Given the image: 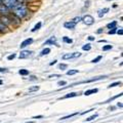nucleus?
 Instances as JSON below:
<instances>
[{"label":"nucleus","mask_w":123,"mask_h":123,"mask_svg":"<svg viewBox=\"0 0 123 123\" xmlns=\"http://www.w3.org/2000/svg\"><path fill=\"white\" fill-rule=\"evenodd\" d=\"M55 64H56V61H53V62H51V63L49 64V65H50V66H52V65H55Z\"/></svg>","instance_id":"58836bf2"},{"label":"nucleus","mask_w":123,"mask_h":123,"mask_svg":"<svg viewBox=\"0 0 123 123\" xmlns=\"http://www.w3.org/2000/svg\"><path fill=\"white\" fill-rule=\"evenodd\" d=\"M55 43H56V38H55V36H52V37H50L47 41L45 42L44 45H45V44H52V45H53V44H55Z\"/></svg>","instance_id":"0eeeda50"},{"label":"nucleus","mask_w":123,"mask_h":123,"mask_svg":"<svg viewBox=\"0 0 123 123\" xmlns=\"http://www.w3.org/2000/svg\"><path fill=\"white\" fill-rule=\"evenodd\" d=\"M7 11H8V8H7L6 6H4L3 4H0V12L1 13H7Z\"/></svg>","instance_id":"9d476101"},{"label":"nucleus","mask_w":123,"mask_h":123,"mask_svg":"<svg viewBox=\"0 0 123 123\" xmlns=\"http://www.w3.org/2000/svg\"><path fill=\"white\" fill-rule=\"evenodd\" d=\"M27 12H28V10H27V7L24 4H20V3H18L13 8V13H14V15H17L18 18H23L24 17H26Z\"/></svg>","instance_id":"f257e3e1"},{"label":"nucleus","mask_w":123,"mask_h":123,"mask_svg":"<svg viewBox=\"0 0 123 123\" xmlns=\"http://www.w3.org/2000/svg\"><path fill=\"white\" fill-rule=\"evenodd\" d=\"M81 21L84 23L85 25H88V26H90V25H92L94 23V18L91 17V15H89V14H86L85 17H83V18H81Z\"/></svg>","instance_id":"7ed1b4c3"},{"label":"nucleus","mask_w":123,"mask_h":123,"mask_svg":"<svg viewBox=\"0 0 123 123\" xmlns=\"http://www.w3.org/2000/svg\"><path fill=\"white\" fill-rule=\"evenodd\" d=\"M97 117H98V114H94V115H92V116H90L89 118H87L85 121H92V120H94Z\"/></svg>","instance_id":"b1692460"},{"label":"nucleus","mask_w":123,"mask_h":123,"mask_svg":"<svg viewBox=\"0 0 123 123\" xmlns=\"http://www.w3.org/2000/svg\"><path fill=\"white\" fill-rule=\"evenodd\" d=\"M116 29H117L116 27H115V28H112V30H110L108 33H109V34H114V33H116V31H117Z\"/></svg>","instance_id":"7c9ffc66"},{"label":"nucleus","mask_w":123,"mask_h":123,"mask_svg":"<svg viewBox=\"0 0 123 123\" xmlns=\"http://www.w3.org/2000/svg\"><path fill=\"white\" fill-rule=\"evenodd\" d=\"M4 29H5V25L3 24L1 21H0V31H1V32H3V31H4Z\"/></svg>","instance_id":"bb28decb"},{"label":"nucleus","mask_w":123,"mask_h":123,"mask_svg":"<svg viewBox=\"0 0 123 123\" xmlns=\"http://www.w3.org/2000/svg\"><path fill=\"white\" fill-rule=\"evenodd\" d=\"M77 95V92H71V93H68V94H66L65 97L63 98H74V97H76Z\"/></svg>","instance_id":"2eb2a0df"},{"label":"nucleus","mask_w":123,"mask_h":123,"mask_svg":"<svg viewBox=\"0 0 123 123\" xmlns=\"http://www.w3.org/2000/svg\"><path fill=\"white\" fill-rule=\"evenodd\" d=\"M0 72H2V73H6V72H7V69H5V68H0Z\"/></svg>","instance_id":"f704fd0d"},{"label":"nucleus","mask_w":123,"mask_h":123,"mask_svg":"<svg viewBox=\"0 0 123 123\" xmlns=\"http://www.w3.org/2000/svg\"><path fill=\"white\" fill-rule=\"evenodd\" d=\"M80 21H81V17H76V18H74V20H73V22H74L75 24H77V23L80 22Z\"/></svg>","instance_id":"c85d7f7f"},{"label":"nucleus","mask_w":123,"mask_h":123,"mask_svg":"<svg viewBox=\"0 0 123 123\" xmlns=\"http://www.w3.org/2000/svg\"><path fill=\"white\" fill-rule=\"evenodd\" d=\"M103 32V29H99V30H98V33H102Z\"/></svg>","instance_id":"79ce46f5"},{"label":"nucleus","mask_w":123,"mask_h":123,"mask_svg":"<svg viewBox=\"0 0 123 123\" xmlns=\"http://www.w3.org/2000/svg\"><path fill=\"white\" fill-rule=\"evenodd\" d=\"M61 77V75H59V74H55V75H50L48 77V78H51V79H55V78H60Z\"/></svg>","instance_id":"cd10ccee"},{"label":"nucleus","mask_w":123,"mask_h":123,"mask_svg":"<svg viewBox=\"0 0 123 123\" xmlns=\"http://www.w3.org/2000/svg\"><path fill=\"white\" fill-rule=\"evenodd\" d=\"M98 92V89L97 88H92V89H89V90H86L84 92V95H90V94H93V93H97Z\"/></svg>","instance_id":"6e6552de"},{"label":"nucleus","mask_w":123,"mask_h":123,"mask_svg":"<svg viewBox=\"0 0 123 123\" xmlns=\"http://www.w3.org/2000/svg\"><path fill=\"white\" fill-rule=\"evenodd\" d=\"M66 84H67L66 81H60L59 83H57V85L59 86H64V85H66Z\"/></svg>","instance_id":"2f4dec72"},{"label":"nucleus","mask_w":123,"mask_h":123,"mask_svg":"<svg viewBox=\"0 0 123 123\" xmlns=\"http://www.w3.org/2000/svg\"><path fill=\"white\" fill-rule=\"evenodd\" d=\"M39 86H33V87H30L29 88V91L30 92H32V91H37V90H39Z\"/></svg>","instance_id":"4be33fe9"},{"label":"nucleus","mask_w":123,"mask_h":123,"mask_svg":"<svg viewBox=\"0 0 123 123\" xmlns=\"http://www.w3.org/2000/svg\"><path fill=\"white\" fill-rule=\"evenodd\" d=\"M77 73H78V70H70V71H68V72H67V75L71 76V75H75V74H77Z\"/></svg>","instance_id":"6ab92c4d"},{"label":"nucleus","mask_w":123,"mask_h":123,"mask_svg":"<svg viewBox=\"0 0 123 123\" xmlns=\"http://www.w3.org/2000/svg\"><path fill=\"white\" fill-rule=\"evenodd\" d=\"M118 85H121V82H120V81H118V82H115V83L110 84V86H108V87L111 88V87H115V86H118Z\"/></svg>","instance_id":"393cba45"},{"label":"nucleus","mask_w":123,"mask_h":123,"mask_svg":"<svg viewBox=\"0 0 123 123\" xmlns=\"http://www.w3.org/2000/svg\"><path fill=\"white\" fill-rule=\"evenodd\" d=\"M59 68L61 69V70H66V69L68 68V66H67L66 64H61L60 66H59Z\"/></svg>","instance_id":"a878e982"},{"label":"nucleus","mask_w":123,"mask_h":123,"mask_svg":"<svg viewBox=\"0 0 123 123\" xmlns=\"http://www.w3.org/2000/svg\"><path fill=\"white\" fill-rule=\"evenodd\" d=\"M88 40L93 41V40H94V37H92V36H88Z\"/></svg>","instance_id":"e433bc0d"},{"label":"nucleus","mask_w":123,"mask_h":123,"mask_svg":"<svg viewBox=\"0 0 123 123\" xmlns=\"http://www.w3.org/2000/svg\"><path fill=\"white\" fill-rule=\"evenodd\" d=\"M33 42V39L32 38H28V39H26V40H24L21 43V48H24V47H26V46H28V45H30L31 43Z\"/></svg>","instance_id":"423d86ee"},{"label":"nucleus","mask_w":123,"mask_h":123,"mask_svg":"<svg viewBox=\"0 0 123 123\" xmlns=\"http://www.w3.org/2000/svg\"><path fill=\"white\" fill-rule=\"evenodd\" d=\"M14 57H15V55H14V53H13V55H8V56H7V60H13L14 59Z\"/></svg>","instance_id":"473e14b6"},{"label":"nucleus","mask_w":123,"mask_h":123,"mask_svg":"<svg viewBox=\"0 0 123 123\" xmlns=\"http://www.w3.org/2000/svg\"><path fill=\"white\" fill-rule=\"evenodd\" d=\"M116 32L119 34V35H122V34H123V31H122V28H120V29H119L118 31H116Z\"/></svg>","instance_id":"72a5a7b5"},{"label":"nucleus","mask_w":123,"mask_h":123,"mask_svg":"<svg viewBox=\"0 0 123 123\" xmlns=\"http://www.w3.org/2000/svg\"><path fill=\"white\" fill-rule=\"evenodd\" d=\"M107 1H111V0H107Z\"/></svg>","instance_id":"a18cd8bd"},{"label":"nucleus","mask_w":123,"mask_h":123,"mask_svg":"<svg viewBox=\"0 0 123 123\" xmlns=\"http://www.w3.org/2000/svg\"><path fill=\"white\" fill-rule=\"evenodd\" d=\"M2 83H3V81H2V80H0V85H1Z\"/></svg>","instance_id":"37998d69"},{"label":"nucleus","mask_w":123,"mask_h":123,"mask_svg":"<svg viewBox=\"0 0 123 123\" xmlns=\"http://www.w3.org/2000/svg\"><path fill=\"white\" fill-rule=\"evenodd\" d=\"M30 80H36V77L35 76H31L30 77Z\"/></svg>","instance_id":"4c0bfd02"},{"label":"nucleus","mask_w":123,"mask_h":123,"mask_svg":"<svg viewBox=\"0 0 123 123\" xmlns=\"http://www.w3.org/2000/svg\"><path fill=\"white\" fill-rule=\"evenodd\" d=\"M112 47H113L112 45H105V46H103V50L107 51V50H109V49H112Z\"/></svg>","instance_id":"5701e85b"},{"label":"nucleus","mask_w":123,"mask_h":123,"mask_svg":"<svg viewBox=\"0 0 123 123\" xmlns=\"http://www.w3.org/2000/svg\"><path fill=\"white\" fill-rule=\"evenodd\" d=\"M102 57H103L102 55H98V56H97V57H95V59H93V60L91 61V63H93V64H94V63H98V62L102 60Z\"/></svg>","instance_id":"aec40b11"},{"label":"nucleus","mask_w":123,"mask_h":123,"mask_svg":"<svg viewBox=\"0 0 123 123\" xmlns=\"http://www.w3.org/2000/svg\"><path fill=\"white\" fill-rule=\"evenodd\" d=\"M116 25H117V22L114 21V22H112V23H110V24H108V25H107V28H108V29H112V28H115V27H116Z\"/></svg>","instance_id":"ddd939ff"},{"label":"nucleus","mask_w":123,"mask_h":123,"mask_svg":"<svg viewBox=\"0 0 123 123\" xmlns=\"http://www.w3.org/2000/svg\"><path fill=\"white\" fill-rule=\"evenodd\" d=\"M49 52H50V49H49V48H44L43 50H42V51L40 52V55H41V56L46 55H48Z\"/></svg>","instance_id":"f8f14e48"},{"label":"nucleus","mask_w":123,"mask_h":123,"mask_svg":"<svg viewBox=\"0 0 123 123\" xmlns=\"http://www.w3.org/2000/svg\"><path fill=\"white\" fill-rule=\"evenodd\" d=\"M109 11V8H103V9H99L98 11V15L99 18H102V17H104V14H105L106 12H108Z\"/></svg>","instance_id":"1a4fd4ad"},{"label":"nucleus","mask_w":123,"mask_h":123,"mask_svg":"<svg viewBox=\"0 0 123 123\" xmlns=\"http://www.w3.org/2000/svg\"><path fill=\"white\" fill-rule=\"evenodd\" d=\"M32 55H33V51L31 50H23L20 53V59H27V57L31 56Z\"/></svg>","instance_id":"20e7f679"},{"label":"nucleus","mask_w":123,"mask_h":123,"mask_svg":"<svg viewBox=\"0 0 123 123\" xmlns=\"http://www.w3.org/2000/svg\"><path fill=\"white\" fill-rule=\"evenodd\" d=\"M42 117H43V116H42V115H40V116H35V117H34V119H37V118H42Z\"/></svg>","instance_id":"a19ab883"},{"label":"nucleus","mask_w":123,"mask_h":123,"mask_svg":"<svg viewBox=\"0 0 123 123\" xmlns=\"http://www.w3.org/2000/svg\"><path fill=\"white\" fill-rule=\"evenodd\" d=\"M1 3L9 9H13L15 6L18 4V0H1Z\"/></svg>","instance_id":"f03ea898"},{"label":"nucleus","mask_w":123,"mask_h":123,"mask_svg":"<svg viewBox=\"0 0 123 123\" xmlns=\"http://www.w3.org/2000/svg\"><path fill=\"white\" fill-rule=\"evenodd\" d=\"M64 26H65V28L66 29H74L75 28V26H76V24L73 21H70V22H66L64 24Z\"/></svg>","instance_id":"39448f33"},{"label":"nucleus","mask_w":123,"mask_h":123,"mask_svg":"<svg viewBox=\"0 0 123 123\" xmlns=\"http://www.w3.org/2000/svg\"><path fill=\"white\" fill-rule=\"evenodd\" d=\"M18 73H20V75L25 76V75H28L29 74V71L28 70H25V69H22V70L18 71Z\"/></svg>","instance_id":"f3484780"},{"label":"nucleus","mask_w":123,"mask_h":123,"mask_svg":"<svg viewBox=\"0 0 123 123\" xmlns=\"http://www.w3.org/2000/svg\"><path fill=\"white\" fill-rule=\"evenodd\" d=\"M40 28H41V23L39 22V23H38V24H37V25H36V26L32 29V32H36V31H37V30H39Z\"/></svg>","instance_id":"a211bd4d"},{"label":"nucleus","mask_w":123,"mask_h":123,"mask_svg":"<svg viewBox=\"0 0 123 123\" xmlns=\"http://www.w3.org/2000/svg\"><path fill=\"white\" fill-rule=\"evenodd\" d=\"M63 60H70V59H73V53H66L62 56Z\"/></svg>","instance_id":"9b49d317"},{"label":"nucleus","mask_w":123,"mask_h":123,"mask_svg":"<svg viewBox=\"0 0 123 123\" xmlns=\"http://www.w3.org/2000/svg\"><path fill=\"white\" fill-rule=\"evenodd\" d=\"M63 41L65 42V43H69V44H71L72 42H73V40H72V39H70V38H68L67 36L63 37Z\"/></svg>","instance_id":"dca6fc26"},{"label":"nucleus","mask_w":123,"mask_h":123,"mask_svg":"<svg viewBox=\"0 0 123 123\" xmlns=\"http://www.w3.org/2000/svg\"><path fill=\"white\" fill-rule=\"evenodd\" d=\"M117 107H119V108H122V104H121V103H118V104H117Z\"/></svg>","instance_id":"ea45409f"},{"label":"nucleus","mask_w":123,"mask_h":123,"mask_svg":"<svg viewBox=\"0 0 123 123\" xmlns=\"http://www.w3.org/2000/svg\"><path fill=\"white\" fill-rule=\"evenodd\" d=\"M80 55H81V53H80V52H74V53H73V59H76V57H79Z\"/></svg>","instance_id":"c756f323"},{"label":"nucleus","mask_w":123,"mask_h":123,"mask_svg":"<svg viewBox=\"0 0 123 123\" xmlns=\"http://www.w3.org/2000/svg\"><path fill=\"white\" fill-rule=\"evenodd\" d=\"M76 115H78V112H76V113H73L71 115H68V116H65V117H62L60 120H66V119H69V118H71L73 116H76Z\"/></svg>","instance_id":"4468645a"},{"label":"nucleus","mask_w":123,"mask_h":123,"mask_svg":"<svg viewBox=\"0 0 123 123\" xmlns=\"http://www.w3.org/2000/svg\"><path fill=\"white\" fill-rule=\"evenodd\" d=\"M91 111H93V109H91V110H87V111H85V112L81 113V115H84V114H86V113H89V112H91Z\"/></svg>","instance_id":"c9c22d12"},{"label":"nucleus","mask_w":123,"mask_h":123,"mask_svg":"<svg viewBox=\"0 0 123 123\" xmlns=\"http://www.w3.org/2000/svg\"><path fill=\"white\" fill-rule=\"evenodd\" d=\"M26 123H34L33 121H29V122H26Z\"/></svg>","instance_id":"c03bdc74"},{"label":"nucleus","mask_w":123,"mask_h":123,"mask_svg":"<svg viewBox=\"0 0 123 123\" xmlns=\"http://www.w3.org/2000/svg\"><path fill=\"white\" fill-rule=\"evenodd\" d=\"M82 49H83V50H90L91 46H90V44H85V45L82 46Z\"/></svg>","instance_id":"412c9836"}]
</instances>
